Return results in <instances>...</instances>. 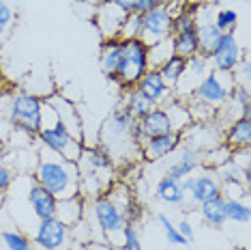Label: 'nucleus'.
I'll return each mask as SVG.
<instances>
[{"mask_svg":"<svg viewBox=\"0 0 251 250\" xmlns=\"http://www.w3.org/2000/svg\"><path fill=\"white\" fill-rule=\"evenodd\" d=\"M135 119L125 110L123 106H116L101 125L99 132V147L107 153V157L114 162L116 168L129 166V164L142 160L140 157V145L135 143L133 127Z\"/></svg>","mask_w":251,"mask_h":250,"instance_id":"obj_1","label":"nucleus"},{"mask_svg":"<svg viewBox=\"0 0 251 250\" xmlns=\"http://www.w3.org/2000/svg\"><path fill=\"white\" fill-rule=\"evenodd\" d=\"M32 179L39 186H43L48 192L58 198H69L77 194L79 186V170L75 162H69L65 157L56 156L54 151L39 147L37 166L32 170Z\"/></svg>","mask_w":251,"mask_h":250,"instance_id":"obj_2","label":"nucleus"},{"mask_svg":"<svg viewBox=\"0 0 251 250\" xmlns=\"http://www.w3.org/2000/svg\"><path fill=\"white\" fill-rule=\"evenodd\" d=\"M77 164L79 186L77 194L86 201H93L116 181V166L101 147H84Z\"/></svg>","mask_w":251,"mask_h":250,"instance_id":"obj_3","label":"nucleus"},{"mask_svg":"<svg viewBox=\"0 0 251 250\" xmlns=\"http://www.w3.org/2000/svg\"><path fill=\"white\" fill-rule=\"evenodd\" d=\"M86 212H90L93 226L99 229V235L103 237V242L112 244V246H118V244H121L123 229L129 222H133V220H131L105 192L86 203Z\"/></svg>","mask_w":251,"mask_h":250,"instance_id":"obj_4","label":"nucleus"},{"mask_svg":"<svg viewBox=\"0 0 251 250\" xmlns=\"http://www.w3.org/2000/svg\"><path fill=\"white\" fill-rule=\"evenodd\" d=\"M148 69H151V65H148V45L142 39H123V52L114 82L123 91L133 89Z\"/></svg>","mask_w":251,"mask_h":250,"instance_id":"obj_5","label":"nucleus"},{"mask_svg":"<svg viewBox=\"0 0 251 250\" xmlns=\"http://www.w3.org/2000/svg\"><path fill=\"white\" fill-rule=\"evenodd\" d=\"M41 108L43 97L28 93V91H18L15 95L9 97L7 117L13 125V129L37 138L39 129H41Z\"/></svg>","mask_w":251,"mask_h":250,"instance_id":"obj_6","label":"nucleus"},{"mask_svg":"<svg viewBox=\"0 0 251 250\" xmlns=\"http://www.w3.org/2000/svg\"><path fill=\"white\" fill-rule=\"evenodd\" d=\"M37 140H39V145L41 147L54 151L56 156L65 157V160H69V162H77L79 156H82V151H84V147H86L84 145V140H79L73 134L67 132L65 125H62L60 121L50 125V127L39 129Z\"/></svg>","mask_w":251,"mask_h":250,"instance_id":"obj_7","label":"nucleus"},{"mask_svg":"<svg viewBox=\"0 0 251 250\" xmlns=\"http://www.w3.org/2000/svg\"><path fill=\"white\" fill-rule=\"evenodd\" d=\"M232 87H234L232 73H221V71L210 69L206 76L198 82V87L193 89L191 97L198 101H204V104H208L210 108L217 110L219 106H224V101L227 99Z\"/></svg>","mask_w":251,"mask_h":250,"instance_id":"obj_8","label":"nucleus"},{"mask_svg":"<svg viewBox=\"0 0 251 250\" xmlns=\"http://www.w3.org/2000/svg\"><path fill=\"white\" fill-rule=\"evenodd\" d=\"M71 226L62 224L56 216L39 220L35 226L32 244L39 250H65L71 246Z\"/></svg>","mask_w":251,"mask_h":250,"instance_id":"obj_9","label":"nucleus"},{"mask_svg":"<svg viewBox=\"0 0 251 250\" xmlns=\"http://www.w3.org/2000/svg\"><path fill=\"white\" fill-rule=\"evenodd\" d=\"M172 22H174V9L172 4L163 2L161 7H155L144 13V31H142V41L146 45L159 41V39H168L172 35Z\"/></svg>","mask_w":251,"mask_h":250,"instance_id":"obj_10","label":"nucleus"},{"mask_svg":"<svg viewBox=\"0 0 251 250\" xmlns=\"http://www.w3.org/2000/svg\"><path fill=\"white\" fill-rule=\"evenodd\" d=\"M243 48L238 43V39L234 32H224L217 43V48L213 50V54L208 56L210 61V69L215 71H221V73H234L238 65L243 61Z\"/></svg>","mask_w":251,"mask_h":250,"instance_id":"obj_11","label":"nucleus"},{"mask_svg":"<svg viewBox=\"0 0 251 250\" xmlns=\"http://www.w3.org/2000/svg\"><path fill=\"white\" fill-rule=\"evenodd\" d=\"M182 145V134L180 132H165L157 136H148L144 143L140 145V157L144 162H159L163 157L174 156V151Z\"/></svg>","mask_w":251,"mask_h":250,"instance_id":"obj_12","label":"nucleus"},{"mask_svg":"<svg viewBox=\"0 0 251 250\" xmlns=\"http://www.w3.org/2000/svg\"><path fill=\"white\" fill-rule=\"evenodd\" d=\"M182 190L191 198L193 205H202V203L210 201V198L221 196V181L215 177L213 173H200V175H189L180 181Z\"/></svg>","mask_w":251,"mask_h":250,"instance_id":"obj_13","label":"nucleus"},{"mask_svg":"<svg viewBox=\"0 0 251 250\" xmlns=\"http://www.w3.org/2000/svg\"><path fill=\"white\" fill-rule=\"evenodd\" d=\"M135 91H140L144 97H148L155 104L157 108H163L165 104H170L176 95H174V89L168 87L165 80L161 78V73L157 69H148L144 76L140 78V82L133 87Z\"/></svg>","mask_w":251,"mask_h":250,"instance_id":"obj_14","label":"nucleus"},{"mask_svg":"<svg viewBox=\"0 0 251 250\" xmlns=\"http://www.w3.org/2000/svg\"><path fill=\"white\" fill-rule=\"evenodd\" d=\"M182 143L206 153L221 145V129L215 123H191L182 132Z\"/></svg>","mask_w":251,"mask_h":250,"instance_id":"obj_15","label":"nucleus"},{"mask_svg":"<svg viewBox=\"0 0 251 250\" xmlns=\"http://www.w3.org/2000/svg\"><path fill=\"white\" fill-rule=\"evenodd\" d=\"M125 15L127 13H125L118 4H114L112 0H105V2L97 4L95 7V26H97V31H99L101 39L118 37Z\"/></svg>","mask_w":251,"mask_h":250,"instance_id":"obj_16","label":"nucleus"},{"mask_svg":"<svg viewBox=\"0 0 251 250\" xmlns=\"http://www.w3.org/2000/svg\"><path fill=\"white\" fill-rule=\"evenodd\" d=\"M174 153H176V160L168 166V173L165 175L176 179V181H182L185 177H189V175H193L204 164V153L193 149L189 145H185V143H182Z\"/></svg>","mask_w":251,"mask_h":250,"instance_id":"obj_17","label":"nucleus"},{"mask_svg":"<svg viewBox=\"0 0 251 250\" xmlns=\"http://www.w3.org/2000/svg\"><path fill=\"white\" fill-rule=\"evenodd\" d=\"M50 101V104L54 106L56 115H58V121L65 125V129L69 134H73L75 138L84 140V127H82V117H79V110L75 108V104L73 101H69L65 97V95L60 93H54L50 95V97H45Z\"/></svg>","mask_w":251,"mask_h":250,"instance_id":"obj_18","label":"nucleus"},{"mask_svg":"<svg viewBox=\"0 0 251 250\" xmlns=\"http://www.w3.org/2000/svg\"><path fill=\"white\" fill-rule=\"evenodd\" d=\"M26 198H28V207L30 212L37 216V220L43 218H52L56 214V205H58V198H56L52 192H48L43 186H39L35 179L30 181L26 190Z\"/></svg>","mask_w":251,"mask_h":250,"instance_id":"obj_19","label":"nucleus"},{"mask_svg":"<svg viewBox=\"0 0 251 250\" xmlns=\"http://www.w3.org/2000/svg\"><path fill=\"white\" fill-rule=\"evenodd\" d=\"M221 143L230 151H241L249 149L251 145V119H236L230 125H226L224 134H221Z\"/></svg>","mask_w":251,"mask_h":250,"instance_id":"obj_20","label":"nucleus"},{"mask_svg":"<svg viewBox=\"0 0 251 250\" xmlns=\"http://www.w3.org/2000/svg\"><path fill=\"white\" fill-rule=\"evenodd\" d=\"M121 52H123V39L121 37H112V39H103L99 48V67L110 80L116 78V69H118V61H121Z\"/></svg>","mask_w":251,"mask_h":250,"instance_id":"obj_21","label":"nucleus"},{"mask_svg":"<svg viewBox=\"0 0 251 250\" xmlns=\"http://www.w3.org/2000/svg\"><path fill=\"white\" fill-rule=\"evenodd\" d=\"M86 198H82L79 194L75 196H69V198H60L58 205H56V218L60 220L62 224L67 226H73L77 224L79 220L86 216Z\"/></svg>","mask_w":251,"mask_h":250,"instance_id":"obj_22","label":"nucleus"},{"mask_svg":"<svg viewBox=\"0 0 251 250\" xmlns=\"http://www.w3.org/2000/svg\"><path fill=\"white\" fill-rule=\"evenodd\" d=\"M198 41H200V54L202 56H210L213 54V50L217 48V43H219V39L224 32L219 31V28L215 26L213 18H200L198 15Z\"/></svg>","mask_w":251,"mask_h":250,"instance_id":"obj_23","label":"nucleus"},{"mask_svg":"<svg viewBox=\"0 0 251 250\" xmlns=\"http://www.w3.org/2000/svg\"><path fill=\"white\" fill-rule=\"evenodd\" d=\"M155 194L161 203H165V205H174V207L185 205V198H187V192L182 190L180 181L168 177V175H163V177L159 179V184L155 188Z\"/></svg>","mask_w":251,"mask_h":250,"instance_id":"obj_24","label":"nucleus"},{"mask_svg":"<svg viewBox=\"0 0 251 250\" xmlns=\"http://www.w3.org/2000/svg\"><path fill=\"white\" fill-rule=\"evenodd\" d=\"M138 125H140L142 134H144V140L148 136L172 132V123H170V117H168V112H165V108H155V110H151L144 119H140Z\"/></svg>","mask_w":251,"mask_h":250,"instance_id":"obj_25","label":"nucleus"},{"mask_svg":"<svg viewBox=\"0 0 251 250\" xmlns=\"http://www.w3.org/2000/svg\"><path fill=\"white\" fill-rule=\"evenodd\" d=\"M121 106L125 108V110L129 112L131 117L135 119V121H140V119H144L151 110H155V104H152L148 97H144V95L140 93V91H135V89H127L123 93V101H121Z\"/></svg>","mask_w":251,"mask_h":250,"instance_id":"obj_26","label":"nucleus"},{"mask_svg":"<svg viewBox=\"0 0 251 250\" xmlns=\"http://www.w3.org/2000/svg\"><path fill=\"white\" fill-rule=\"evenodd\" d=\"M200 207V218L202 222L210 226V229H221L227 220H226V212H224V196H217L210 198V201L202 203Z\"/></svg>","mask_w":251,"mask_h":250,"instance_id":"obj_27","label":"nucleus"},{"mask_svg":"<svg viewBox=\"0 0 251 250\" xmlns=\"http://www.w3.org/2000/svg\"><path fill=\"white\" fill-rule=\"evenodd\" d=\"M165 112H168L170 117V123H172V129L174 132H185L187 127L193 123L191 121V115H189V108H187V101L185 99H178L174 97L170 104H165Z\"/></svg>","mask_w":251,"mask_h":250,"instance_id":"obj_28","label":"nucleus"},{"mask_svg":"<svg viewBox=\"0 0 251 250\" xmlns=\"http://www.w3.org/2000/svg\"><path fill=\"white\" fill-rule=\"evenodd\" d=\"M174 45V54L189 59V56L200 54V41H198V32L196 31H182V32H172L170 35Z\"/></svg>","mask_w":251,"mask_h":250,"instance_id":"obj_29","label":"nucleus"},{"mask_svg":"<svg viewBox=\"0 0 251 250\" xmlns=\"http://www.w3.org/2000/svg\"><path fill=\"white\" fill-rule=\"evenodd\" d=\"M157 71L161 73V78L165 80L168 87L176 89V84L182 80V76H185V71H187V59H182L178 54H172Z\"/></svg>","mask_w":251,"mask_h":250,"instance_id":"obj_30","label":"nucleus"},{"mask_svg":"<svg viewBox=\"0 0 251 250\" xmlns=\"http://www.w3.org/2000/svg\"><path fill=\"white\" fill-rule=\"evenodd\" d=\"M224 212H226L227 222H234V224H247L251 218V209L243 198L224 196Z\"/></svg>","mask_w":251,"mask_h":250,"instance_id":"obj_31","label":"nucleus"},{"mask_svg":"<svg viewBox=\"0 0 251 250\" xmlns=\"http://www.w3.org/2000/svg\"><path fill=\"white\" fill-rule=\"evenodd\" d=\"M174 54V45H172V39H159V41L148 45V65L151 69H159L170 56Z\"/></svg>","mask_w":251,"mask_h":250,"instance_id":"obj_32","label":"nucleus"},{"mask_svg":"<svg viewBox=\"0 0 251 250\" xmlns=\"http://www.w3.org/2000/svg\"><path fill=\"white\" fill-rule=\"evenodd\" d=\"M142 31H144V13L133 9L125 15L118 37L121 39H142Z\"/></svg>","mask_w":251,"mask_h":250,"instance_id":"obj_33","label":"nucleus"},{"mask_svg":"<svg viewBox=\"0 0 251 250\" xmlns=\"http://www.w3.org/2000/svg\"><path fill=\"white\" fill-rule=\"evenodd\" d=\"M185 101H187V108H189V115H191L193 123H215V115H217L215 108H210L208 104L198 101L193 97L185 99Z\"/></svg>","mask_w":251,"mask_h":250,"instance_id":"obj_34","label":"nucleus"},{"mask_svg":"<svg viewBox=\"0 0 251 250\" xmlns=\"http://www.w3.org/2000/svg\"><path fill=\"white\" fill-rule=\"evenodd\" d=\"M0 240H2V244L7 246V250H35V244L18 229L2 231L0 233Z\"/></svg>","mask_w":251,"mask_h":250,"instance_id":"obj_35","label":"nucleus"},{"mask_svg":"<svg viewBox=\"0 0 251 250\" xmlns=\"http://www.w3.org/2000/svg\"><path fill=\"white\" fill-rule=\"evenodd\" d=\"M213 22L221 32H234L238 28V13L232 9H217L213 15Z\"/></svg>","mask_w":251,"mask_h":250,"instance_id":"obj_36","label":"nucleus"},{"mask_svg":"<svg viewBox=\"0 0 251 250\" xmlns=\"http://www.w3.org/2000/svg\"><path fill=\"white\" fill-rule=\"evenodd\" d=\"M118 250H144V246H142V240H140V231H138V226H135V222H129L123 229Z\"/></svg>","mask_w":251,"mask_h":250,"instance_id":"obj_37","label":"nucleus"},{"mask_svg":"<svg viewBox=\"0 0 251 250\" xmlns=\"http://www.w3.org/2000/svg\"><path fill=\"white\" fill-rule=\"evenodd\" d=\"M13 24H15V11L11 9L7 0H0V41L9 37Z\"/></svg>","mask_w":251,"mask_h":250,"instance_id":"obj_38","label":"nucleus"},{"mask_svg":"<svg viewBox=\"0 0 251 250\" xmlns=\"http://www.w3.org/2000/svg\"><path fill=\"white\" fill-rule=\"evenodd\" d=\"M157 220H159V224H161L165 237H168V242L172 244V246H187V242L182 240V235L178 233V229H176V224L168 218V216H165V214H157Z\"/></svg>","mask_w":251,"mask_h":250,"instance_id":"obj_39","label":"nucleus"},{"mask_svg":"<svg viewBox=\"0 0 251 250\" xmlns=\"http://www.w3.org/2000/svg\"><path fill=\"white\" fill-rule=\"evenodd\" d=\"M13 179H15V170L7 166V164H0V194L2 196H4V192L11 190Z\"/></svg>","mask_w":251,"mask_h":250,"instance_id":"obj_40","label":"nucleus"},{"mask_svg":"<svg viewBox=\"0 0 251 250\" xmlns=\"http://www.w3.org/2000/svg\"><path fill=\"white\" fill-rule=\"evenodd\" d=\"M176 229H178V233L182 235V240H185L187 244L196 240V231H193V226H191L189 220H180V222L176 224Z\"/></svg>","mask_w":251,"mask_h":250,"instance_id":"obj_41","label":"nucleus"},{"mask_svg":"<svg viewBox=\"0 0 251 250\" xmlns=\"http://www.w3.org/2000/svg\"><path fill=\"white\" fill-rule=\"evenodd\" d=\"M163 2H168V0H135V9L140 13H146V11H151L155 7H161Z\"/></svg>","mask_w":251,"mask_h":250,"instance_id":"obj_42","label":"nucleus"},{"mask_svg":"<svg viewBox=\"0 0 251 250\" xmlns=\"http://www.w3.org/2000/svg\"><path fill=\"white\" fill-rule=\"evenodd\" d=\"M88 248H90V250H118L116 246H112V244H107V242H103V240L88 242Z\"/></svg>","mask_w":251,"mask_h":250,"instance_id":"obj_43","label":"nucleus"},{"mask_svg":"<svg viewBox=\"0 0 251 250\" xmlns=\"http://www.w3.org/2000/svg\"><path fill=\"white\" fill-rule=\"evenodd\" d=\"M114 4H118L125 13H129V11H133L135 9V0H112Z\"/></svg>","mask_w":251,"mask_h":250,"instance_id":"obj_44","label":"nucleus"},{"mask_svg":"<svg viewBox=\"0 0 251 250\" xmlns=\"http://www.w3.org/2000/svg\"><path fill=\"white\" fill-rule=\"evenodd\" d=\"M69 250H90V248H88V244H82V242H71Z\"/></svg>","mask_w":251,"mask_h":250,"instance_id":"obj_45","label":"nucleus"},{"mask_svg":"<svg viewBox=\"0 0 251 250\" xmlns=\"http://www.w3.org/2000/svg\"><path fill=\"white\" fill-rule=\"evenodd\" d=\"M4 160H7V149L0 145V164H4Z\"/></svg>","mask_w":251,"mask_h":250,"instance_id":"obj_46","label":"nucleus"},{"mask_svg":"<svg viewBox=\"0 0 251 250\" xmlns=\"http://www.w3.org/2000/svg\"><path fill=\"white\" fill-rule=\"evenodd\" d=\"M86 2H90V4H95V7H97V4H101V2H105V0H86Z\"/></svg>","mask_w":251,"mask_h":250,"instance_id":"obj_47","label":"nucleus"},{"mask_svg":"<svg viewBox=\"0 0 251 250\" xmlns=\"http://www.w3.org/2000/svg\"><path fill=\"white\" fill-rule=\"evenodd\" d=\"M65 250H69V248H65Z\"/></svg>","mask_w":251,"mask_h":250,"instance_id":"obj_48","label":"nucleus"}]
</instances>
